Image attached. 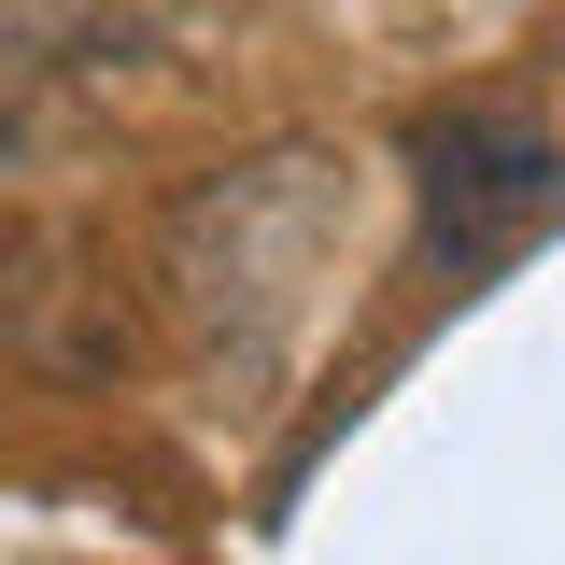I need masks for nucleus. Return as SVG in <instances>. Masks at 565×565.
I'll list each match as a JSON object with an SVG mask.
<instances>
[{"label":"nucleus","instance_id":"nucleus-2","mask_svg":"<svg viewBox=\"0 0 565 565\" xmlns=\"http://www.w3.org/2000/svg\"><path fill=\"white\" fill-rule=\"evenodd\" d=\"M0 156H14V128H0Z\"/></svg>","mask_w":565,"mask_h":565},{"label":"nucleus","instance_id":"nucleus-1","mask_svg":"<svg viewBox=\"0 0 565 565\" xmlns=\"http://www.w3.org/2000/svg\"><path fill=\"white\" fill-rule=\"evenodd\" d=\"M411 170H424V226L438 241H494L509 212H537L565 184V141L509 99H467V114H424L411 128Z\"/></svg>","mask_w":565,"mask_h":565}]
</instances>
